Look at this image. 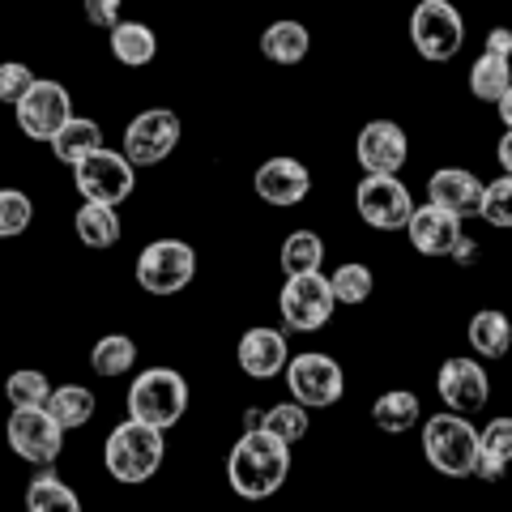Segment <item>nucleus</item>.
Returning a JSON list of instances; mask_svg holds the SVG:
<instances>
[{"label": "nucleus", "instance_id": "4c0bfd02", "mask_svg": "<svg viewBox=\"0 0 512 512\" xmlns=\"http://www.w3.org/2000/svg\"><path fill=\"white\" fill-rule=\"evenodd\" d=\"M86 22L90 26H99V30H116L120 26V9H124V0H86Z\"/></svg>", "mask_w": 512, "mask_h": 512}, {"label": "nucleus", "instance_id": "79ce46f5", "mask_svg": "<svg viewBox=\"0 0 512 512\" xmlns=\"http://www.w3.org/2000/svg\"><path fill=\"white\" fill-rule=\"evenodd\" d=\"M495 107H500V120H504V128H512V86H508V94H504V99L495 103Z\"/></svg>", "mask_w": 512, "mask_h": 512}, {"label": "nucleus", "instance_id": "423d86ee", "mask_svg": "<svg viewBox=\"0 0 512 512\" xmlns=\"http://www.w3.org/2000/svg\"><path fill=\"white\" fill-rule=\"evenodd\" d=\"M410 43L431 64H448L466 43V18L453 0H419L410 13Z\"/></svg>", "mask_w": 512, "mask_h": 512}, {"label": "nucleus", "instance_id": "f03ea898", "mask_svg": "<svg viewBox=\"0 0 512 512\" xmlns=\"http://www.w3.org/2000/svg\"><path fill=\"white\" fill-rule=\"evenodd\" d=\"M163 457H167L163 431H154L146 423H133V419H124L120 427H111L107 440H103V466L124 487L150 483V478L163 470Z\"/></svg>", "mask_w": 512, "mask_h": 512}, {"label": "nucleus", "instance_id": "2eb2a0df", "mask_svg": "<svg viewBox=\"0 0 512 512\" xmlns=\"http://www.w3.org/2000/svg\"><path fill=\"white\" fill-rule=\"evenodd\" d=\"M355 158L367 175H397L410 158V137L393 120H367L355 137Z\"/></svg>", "mask_w": 512, "mask_h": 512}, {"label": "nucleus", "instance_id": "aec40b11", "mask_svg": "<svg viewBox=\"0 0 512 512\" xmlns=\"http://www.w3.org/2000/svg\"><path fill=\"white\" fill-rule=\"evenodd\" d=\"M512 466V414H495V419L478 431V478L500 483Z\"/></svg>", "mask_w": 512, "mask_h": 512}, {"label": "nucleus", "instance_id": "6e6552de", "mask_svg": "<svg viewBox=\"0 0 512 512\" xmlns=\"http://www.w3.org/2000/svg\"><path fill=\"white\" fill-rule=\"evenodd\" d=\"M333 308H338V295H333V282L325 274H299L286 278L278 291V312L282 325L295 333H316L329 325Z\"/></svg>", "mask_w": 512, "mask_h": 512}, {"label": "nucleus", "instance_id": "412c9836", "mask_svg": "<svg viewBox=\"0 0 512 512\" xmlns=\"http://www.w3.org/2000/svg\"><path fill=\"white\" fill-rule=\"evenodd\" d=\"M99 150H103V124L90 120V116H73V120L56 133V141H52V154H56L69 171H73L77 163H86L90 154H99Z\"/></svg>", "mask_w": 512, "mask_h": 512}, {"label": "nucleus", "instance_id": "f704fd0d", "mask_svg": "<svg viewBox=\"0 0 512 512\" xmlns=\"http://www.w3.org/2000/svg\"><path fill=\"white\" fill-rule=\"evenodd\" d=\"M35 222V201L22 188H0V239H18Z\"/></svg>", "mask_w": 512, "mask_h": 512}, {"label": "nucleus", "instance_id": "b1692460", "mask_svg": "<svg viewBox=\"0 0 512 512\" xmlns=\"http://www.w3.org/2000/svg\"><path fill=\"white\" fill-rule=\"evenodd\" d=\"M111 56H116L124 69H146V64L158 56V35L146 22H120L116 30H107Z\"/></svg>", "mask_w": 512, "mask_h": 512}, {"label": "nucleus", "instance_id": "f8f14e48", "mask_svg": "<svg viewBox=\"0 0 512 512\" xmlns=\"http://www.w3.org/2000/svg\"><path fill=\"white\" fill-rule=\"evenodd\" d=\"M13 111H18L22 137H26V141H47V146H52L60 128L77 116L69 90H64L60 82H52V77H39V82L30 86V94H26V99L13 107Z\"/></svg>", "mask_w": 512, "mask_h": 512}, {"label": "nucleus", "instance_id": "bb28decb", "mask_svg": "<svg viewBox=\"0 0 512 512\" xmlns=\"http://www.w3.org/2000/svg\"><path fill=\"white\" fill-rule=\"evenodd\" d=\"M320 261H325V239L316 231H291L282 239V274L286 278H299V274H320Z\"/></svg>", "mask_w": 512, "mask_h": 512}, {"label": "nucleus", "instance_id": "5701e85b", "mask_svg": "<svg viewBox=\"0 0 512 512\" xmlns=\"http://www.w3.org/2000/svg\"><path fill=\"white\" fill-rule=\"evenodd\" d=\"M470 350L478 359H504L512 350V320L500 308H483L470 316Z\"/></svg>", "mask_w": 512, "mask_h": 512}, {"label": "nucleus", "instance_id": "f257e3e1", "mask_svg": "<svg viewBox=\"0 0 512 512\" xmlns=\"http://www.w3.org/2000/svg\"><path fill=\"white\" fill-rule=\"evenodd\" d=\"M291 474V444L269 436L265 427H248L235 440L231 457H227V483L239 500H269L278 495V487Z\"/></svg>", "mask_w": 512, "mask_h": 512}, {"label": "nucleus", "instance_id": "4be33fe9", "mask_svg": "<svg viewBox=\"0 0 512 512\" xmlns=\"http://www.w3.org/2000/svg\"><path fill=\"white\" fill-rule=\"evenodd\" d=\"M261 52L269 64H303L312 52V35H308V26L303 22H291V18H282L274 26H265V35H261Z\"/></svg>", "mask_w": 512, "mask_h": 512}, {"label": "nucleus", "instance_id": "0eeeda50", "mask_svg": "<svg viewBox=\"0 0 512 512\" xmlns=\"http://www.w3.org/2000/svg\"><path fill=\"white\" fill-rule=\"evenodd\" d=\"M286 389H291V402H299L303 410H329L342 402L346 372L338 359L320 355V350H303L286 363Z\"/></svg>", "mask_w": 512, "mask_h": 512}, {"label": "nucleus", "instance_id": "a19ab883", "mask_svg": "<svg viewBox=\"0 0 512 512\" xmlns=\"http://www.w3.org/2000/svg\"><path fill=\"white\" fill-rule=\"evenodd\" d=\"M453 261H466V265L474 261V239H470V235H466V239H461V244H457V252H453Z\"/></svg>", "mask_w": 512, "mask_h": 512}, {"label": "nucleus", "instance_id": "ea45409f", "mask_svg": "<svg viewBox=\"0 0 512 512\" xmlns=\"http://www.w3.org/2000/svg\"><path fill=\"white\" fill-rule=\"evenodd\" d=\"M495 154H500L504 175H512V128H504V137H500V146H495Z\"/></svg>", "mask_w": 512, "mask_h": 512}, {"label": "nucleus", "instance_id": "cd10ccee", "mask_svg": "<svg viewBox=\"0 0 512 512\" xmlns=\"http://www.w3.org/2000/svg\"><path fill=\"white\" fill-rule=\"evenodd\" d=\"M94 410H99V402H94V393L86 389V384H60V389L52 393V402H47V414H52L64 431L86 427L94 419Z\"/></svg>", "mask_w": 512, "mask_h": 512}, {"label": "nucleus", "instance_id": "58836bf2", "mask_svg": "<svg viewBox=\"0 0 512 512\" xmlns=\"http://www.w3.org/2000/svg\"><path fill=\"white\" fill-rule=\"evenodd\" d=\"M483 52H487V56H500V60H512V30H508V26H495V30H487Z\"/></svg>", "mask_w": 512, "mask_h": 512}, {"label": "nucleus", "instance_id": "c756f323", "mask_svg": "<svg viewBox=\"0 0 512 512\" xmlns=\"http://www.w3.org/2000/svg\"><path fill=\"white\" fill-rule=\"evenodd\" d=\"M512 86V60H500V56H478L470 64V94L478 103H500Z\"/></svg>", "mask_w": 512, "mask_h": 512}, {"label": "nucleus", "instance_id": "473e14b6", "mask_svg": "<svg viewBox=\"0 0 512 512\" xmlns=\"http://www.w3.org/2000/svg\"><path fill=\"white\" fill-rule=\"evenodd\" d=\"M329 282H333V295H338V303H346V308H359V303H367V299H372V291H376V274L367 265H359V261L338 265L329 274Z\"/></svg>", "mask_w": 512, "mask_h": 512}, {"label": "nucleus", "instance_id": "a211bd4d", "mask_svg": "<svg viewBox=\"0 0 512 512\" xmlns=\"http://www.w3.org/2000/svg\"><path fill=\"white\" fill-rule=\"evenodd\" d=\"M235 359H239V372H244V376H252V380H274V376H286L291 346H286V333L282 329L256 325V329H248L244 338H239Z\"/></svg>", "mask_w": 512, "mask_h": 512}, {"label": "nucleus", "instance_id": "393cba45", "mask_svg": "<svg viewBox=\"0 0 512 512\" xmlns=\"http://www.w3.org/2000/svg\"><path fill=\"white\" fill-rule=\"evenodd\" d=\"M419 419H423V406L410 389H389L372 402V423L384 431V436H402V431L419 427Z\"/></svg>", "mask_w": 512, "mask_h": 512}, {"label": "nucleus", "instance_id": "f3484780", "mask_svg": "<svg viewBox=\"0 0 512 512\" xmlns=\"http://www.w3.org/2000/svg\"><path fill=\"white\" fill-rule=\"evenodd\" d=\"M483 192H487V184L478 180L474 171L440 167V171H431V180H427V205H436V210L466 222V218L483 214Z\"/></svg>", "mask_w": 512, "mask_h": 512}, {"label": "nucleus", "instance_id": "c85d7f7f", "mask_svg": "<svg viewBox=\"0 0 512 512\" xmlns=\"http://www.w3.org/2000/svg\"><path fill=\"white\" fill-rule=\"evenodd\" d=\"M90 367L99 372L103 380H116V376H128L137 367V342L128 333H107V338L94 342L90 350Z\"/></svg>", "mask_w": 512, "mask_h": 512}, {"label": "nucleus", "instance_id": "4468645a", "mask_svg": "<svg viewBox=\"0 0 512 512\" xmlns=\"http://www.w3.org/2000/svg\"><path fill=\"white\" fill-rule=\"evenodd\" d=\"M436 393H440L444 410L466 414V419H470V414L483 410L487 397H491L487 367L478 359H444L440 372H436Z\"/></svg>", "mask_w": 512, "mask_h": 512}, {"label": "nucleus", "instance_id": "7c9ffc66", "mask_svg": "<svg viewBox=\"0 0 512 512\" xmlns=\"http://www.w3.org/2000/svg\"><path fill=\"white\" fill-rule=\"evenodd\" d=\"M26 512H82V500L56 474H39L26 487Z\"/></svg>", "mask_w": 512, "mask_h": 512}, {"label": "nucleus", "instance_id": "6ab92c4d", "mask_svg": "<svg viewBox=\"0 0 512 512\" xmlns=\"http://www.w3.org/2000/svg\"><path fill=\"white\" fill-rule=\"evenodd\" d=\"M406 235H410L414 252H423V256H453L457 244L466 239L461 218L436 210V205H419L414 218H410V227H406Z\"/></svg>", "mask_w": 512, "mask_h": 512}, {"label": "nucleus", "instance_id": "c9c22d12", "mask_svg": "<svg viewBox=\"0 0 512 512\" xmlns=\"http://www.w3.org/2000/svg\"><path fill=\"white\" fill-rule=\"evenodd\" d=\"M483 222L500 231H512V175H500V180H491L487 192H483Z\"/></svg>", "mask_w": 512, "mask_h": 512}, {"label": "nucleus", "instance_id": "e433bc0d", "mask_svg": "<svg viewBox=\"0 0 512 512\" xmlns=\"http://www.w3.org/2000/svg\"><path fill=\"white\" fill-rule=\"evenodd\" d=\"M35 82H39V77L30 73V64H22V60H0V103L18 107Z\"/></svg>", "mask_w": 512, "mask_h": 512}, {"label": "nucleus", "instance_id": "2f4dec72", "mask_svg": "<svg viewBox=\"0 0 512 512\" xmlns=\"http://www.w3.org/2000/svg\"><path fill=\"white\" fill-rule=\"evenodd\" d=\"M52 380H47L43 372H35V367H18L9 380H5V397L13 410H47V402H52Z\"/></svg>", "mask_w": 512, "mask_h": 512}, {"label": "nucleus", "instance_id": "39448f33", "mask_svg": "<svg viewBox=\"0 0 512 512\" xmlns=\"http://www.w3.org/2000/svg\"><path fill=\"white\" fill-rule=\"evenodd\" d=\"M133 274H137V286L146 295H158V299L180 295V291H188V282L197 278V248H192L188 239L163 235V239H154V244L141 248Z\"/></svg>", "mask_w": 512, "mask_h": 512}, {"label": "nucleus", "instance_id": "1a4fd4ad", "mask_svg": "<svg viewBox=\"0 0 512 512\" xmlns=\"http://www.w3.org/2000/svg\"><path fill=\"white\" fill-rule=\"evenodd\" d=\"M73 188L82 192V201L94 205H124L137 188V167L124 158V150H99L86 163L73 167Z\"/></svg>", "mask_w": 512, "mask_h": 512}, {"label": "nucleus", "instance_id": "9b49d317", "mask_svg": "<svg viewBox=\"0 0 512 512\" xmlns=\"http://www.w3.org/2000/svg\"><path fill=\"white\" fill-rule=\"evenodd\" d=\"M175 146H180V116L171 107H146L128 120L120 150L133 167H158L167 163Z\"/></svg>", "mask_w": 512, "mask_h": 512}, {"label": "nucleus", "instance_id": "a878e982", "mask_svg": "<svg viewBox=\"0 0 512 512\" xmlns=\"http://www.w3.org/2000/svg\"><path fill=\"white\" fill-rule=\"evenodd\" d=\"M73 231H77V239H82L86 248H111V244H120V214H116V205L82 201V210L73 214Z\"/></svg>", "mask_w": 512, "mask_h": 512}, {"label": "nucleus", "instance_id": "dca6fc26", "mask_svg": "<svg viewBox=\"0 0 512 512\" xmlns=\"http://www.w3.org/2000/svg\"><path fill=\"white\" fill-rule=\"evenodd\" d=\"M252 188H256V197H261L265 205H274V210H291V205L308 201L312 171L291 154H274V158H265V163L256 167Z\"/></svg>", "mask_w": 512, "mask_h": 512}, {"label": "nucleus", "instance_id": "72a5a7b5", "mask_svg": "<svg viewBox=\"0 0 512 512\" xmlns=\"http://www.w3.org/2000/svg\"><path fill=\"white\" fill-rule=\"evenodd\" d=\"M256 427H265L269 436H278L286 444H299L303 436H308V410H303L299 402H278V406H269L261 414V423Z\"/></svg>", "mask_w": 512, "mask_h": 512}, {"label": "nucleus", "instance_id": "9d476101", "mask_svg": "<svg viewBox=\"0 0 512 512\" xmlns=\"http://www.w3.org/2000/svg\"><path fill=\"white\" fill-rule=\"evenodd\" d=\"M355 210L372 231H406L419 205L397 175H363L355 188Z\"/></svg>", "mask_w": 512, "mask_h": 512}, {"label": "nucleus", "instance_id": "20e7f679", "mask_svg": "<svg viewBox=\"0 0 512 512\" xmlns=\"http://www.w3.org/2000/svg\"><path fill=\"white\" fill-rule=\"evenodd\" d=\"M188 410V380L175 367H146L128 389V419L167 431Z\"/></svg>", "mask_w": 512, "mask_h": 512}, {"label": "nucleus", "instance_id": "ddd939ff", "mask_svg": "<svg viewBox=\"0 0 512 512\" xmlns=\"http://www.w3.org/2000/svg\"><path fill=\"white\" fill-rule=\"evenodd\" d=\"M5 440L30 466H52L64 448V427L47 410H13L5 423Z\"/></svg>", "mask_w": 512, "mask_h": 512}, {"label": "nucleus", "instance_id": "7ed1b4c3", "mask_svg": "<svg viewBox=\"0 0 512 512\" xmlns=\"http://www.w3.org/2000/svg\"><path fill=\"white\" fill-rule=\"evenodd\" d=\"M423 457L444 478L478 474V427L466 414H453V410L431 414L423 423Z\"/></svg>", "mask_w": 512, "mask_h": 512}]
</instances>
